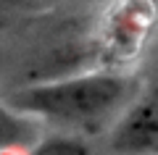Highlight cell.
Listing matches in <instances>:
<instances>
[{"instance_id":"obj_7","label":"cell","mask_w":158,"mask_h":155,"mask_svg":"<svg viewBox=\"0 0 158 155\" xmlns=\"http://www.w3.org/2000/svg\"><path fill=\"white\" fill-rule=\"evenodd\" d=\"M150 3H156V0H150Z\"/></svg>"},{"instance_id":"obj_1","label":"cell","mask_w":158,"mask_h":155,"mask_svg":"<svg viewBox=\"0 0 158 155\" xmlns=\"http://www.w3.org/2000/svg\"><path fill=\"white\" fill-rule=\"evenodd\" d=\"M137 79L116 71L79 74L45 84L21 87L6 95L13 113L27 118H45L61 126H90L100 124L135 100Z\"/></svg>"},{"instance_id":"obj_3","label":"cell","mask_w":158,"mask_h":155,"mask_svg":"<svg viewBox=\"0 0 158 155\" xmlns=\"http://www.w3.org/2000/svg\"><path fill=\"white\" fill-rule=\"evenodd\" d=\"M111 150L116 155H156L158 150V105L156 95H137L113 124Z\"/></svg>"},{"instance_id":"obj_2","label":"cell","mask_w":158,"mask_h":155,"mask_svg":"<svg viewBox=\"0 0 158 155\" xmlns=\"http://www.w3.org/2000/svg\"><path fill=\"white\" fill-rule=\"evenodd\" d=\"M156 3L118 0L106 18V50L116 61H129L142 50L153 32Z\"/></svg>"},{"instance_id":"obj_5","label":"cell","mask_w":158,"mask_h":155,"mask_svg":"<svg viewBox=\"0 0 158 155\" xmlns=\"http://www.w3.org/2000/svg\"><path fill=\"white\" fill-rule=\"evenodd\" d=\"M29 155H92L90 145L74 134H53V137L37 139Z\"/></svg>"},{"instance_id":"obj_4","label":"cell","mask_w":158,"mask_h":155,"mask_svg":"<svg viewBox=\"0 0 158 155\" xmlns=\"http://www.w3.org/2000/svg\"><path fill=\"white\" fill-rule=\"evenodd\" d=\"M37 142V124L27 116H19L0 100V153H19L21 147Z\"/></svg>"},{"instance_id":"obj_6","label":"cell","mask_w":158,"mask_h":155,"mask_svg":"<svg viewBox=\"0 0 158 155\" xmlns=\"http://www.w3.org/2000/svg\"><path fill=\"white\" fill-rule=\"evenodd\" d=\"M0 155H16V153H13V150H8V153H0Z\"/></svg>"}]
</instances>
